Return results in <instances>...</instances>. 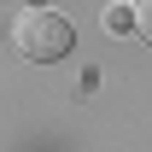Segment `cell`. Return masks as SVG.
Wrapping results in <instances>:
<instances>
[{"label":"cell","mask_w":152,"mask_h":152,"mask_svg":"<svg viewBox=\"0 0 152 152\" xmlns=\"http://www.w3.org/2000/svg\"><path fill=\"white\" fill-rule=\"evenodd\" d=\"M70 18L64 12H53V6H23L18 18H12V47H18L23 58H35V64H53V58L70 53Z\"/></svg>","instance_id":"6da1fadb"},{"label":"cell","mask_w":152,"mask_h":152,"mask_svg":"<svg viewBox=\"0 0 152 152\" xmlns=\"http://www.w3.org/2000/svg\"><path fill=\"white\" fill-rule=\"evenodd\" d=\"M129 23L140 29V41L152 47V0H134V12H129Z\"/></svg>","instance_id":"7a4b0ae2"}]
</instances>
